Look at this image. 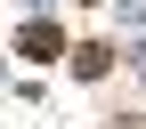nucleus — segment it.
Masks as SVG:
<instances>
[{
	"label": "nucleus",
	"mask_w": 146,
	"mask_h": 129,
	"mask_svg": "<svg viewBox=\"0 0 146 129\" xmlns=\"http://www.w3.org/2000/svg\"><path fill=\"white\" fill-rule=\"evenodd\" d=\"M16 48H25L33 65H49V57H65V32H57V24H25V32H16Z\"/></svg>",
	"instance_id": "nucleus-1"
},
{
	"label": "nucleus",
	"mask_w": 146,
	"mask_h": 129,
	"mask_svg": "<svg viewBox=\"0 0 146 129\" xmlns=\"http://www.w3.org/2000/svg\"><path fill=\"white\" fill-rule=\"evenodd\" d=\"M106 65H114V41H81L73 48V73H81V81H98Z\"/></svg>",
	"instance_id": "nucleus-2"
},
{
	"label": "nucleus",
	"mask_w": 146,
	"mask_h": 129,
	"mask_svg": "<svg viewBox=\"0 0 146 129\" xmlns=\"http://www.w3.org/2000/svg\"><path fill=\"white\" fill-rule=\"evenodd\" d=\"M122 16H146V0H122Z\"/></svg>",
	"instance_id": "nucleus-3"
},
{
	"label": "nucleus",
	"mask_w": 146,
	"mask_h": 129,
	"mask_svg": "<svg viewBox=\"0 0 146 129\" xmlns=\"http://www.w3.org/2000/svg\"><path fill=\"white\" fill-rule=\"evenodd\" d=\"M106 129H146V121H106Z\"/></svg>",
	"instance_id": "nucleus-4"
},
{
	"label": "nucleus",
	"mask_w": 146,
	"mask_h": 129,
	"mask_svg": "<svg viewBox=\"0 0 146 129\" xmlns=\"http://www.w3.org/2000/svg\"><path fill=\"white\" fill-rule=\"evenodd\" d=\"M81 8H98V0H81Z\"/></svg>",
	"instance_id": "nucleus-5"
}]
</instances>
